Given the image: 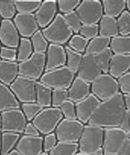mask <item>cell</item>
I'll return each instance as SVG.
<instances>
[{"label":"cell","mask_w":130,"mask_h":155,"mask_svg":"<svg viewBox=\"0 0 130 155\" xmlns=\"http://www.w3.org/2000/svg\"><path fill=\"white\" fill-rule=\"evenodd\" d=\"M125 110L122 94L119 93L108 100L100 102L88 124L103 129L119 127Z\"/></svg>","instance_id":"6da1fadb"},{"label":"cell","mask_w":130,"mask_h":155,"mask_svg":"<svg viewBox=\"0 0 130 155\" xmlns=\"http://www.w3.org/2000/svg\"><path fill=\"white\" fill-rule=\"evenodd\" d=\"M42 33L47 42L60 46L67 43L73 35L60 13L57 14L51 23L42 30Z\"/></svg>","instance_id":"7a4b0ae2"},{"label":"cell","mask_w":130,"mask_h":155,"mask_svg":"<svg viewBox=\"0 0 130 155\" xmlns=\"http://www.w3.org/2000/svg\"><path fill=\"white\" fill-rule=\"evenodd\" d=\"M103 128L85 124L77 142L78 152L93 155L96 150L102 147Z\"/></svg>","instance_id":"3957f363"},{"label":"cell","mask_w":130,"mask_h":155,"mask_svg":"<svg viewBox=\"0 0 130 155\" xmlns=\"http://www.w3.org/2000/svg\"><path fill=\"white\" fill-rule=\"evenodd\" d=\"M130 141V134L119 127L103 129L102 149L104 155H119Z\"/></svg>","instance_id":"277c9868"},{"label":"cell","mask_w":130,"mask_h":155,"mask_svg":"<svg viewBox=\"0 0 130 155\" xmlns=\"http://www.w3.org/2000/svg\"><path fill=\"white\" fill-rule=\"evenodd\" d=\"M63 119V115L59 108L50 107L43 108L31 123L41 135L45 136L54 132Z\"/></svg>","instance_id":"5b68a950"},{"label":"cell","mask_w":130,"mask_h":155,"mask_svg":"<svg viewBox=\"0 0 130 155\" xmlns=\"http://www.w3.org/2000/svg\"><path fill=\"white\" fill-rule=\"evenodd\" d=\"M74 78V73L69 70L65 65L44 72L39 81L51 89H68Z\"/></svg>","instance_id":"8992f818"},{"label":"cell","mask_w":130,"mask_h":155,"mask_svg":"<svg viewBox=\"0 0 130 155\" xmlns=\"http://www.w3.org/2000/svg\"><path fill=\"white\" fill-rule=\"evenodd\" d=\"M120 93L118 82L109 74H102L90 84V93L102 102Z\"/></svg>","instance_id":"52a82bcc"},{"label":"cell","mask_w":130,"mask_h":155,"mask_svg":"<svg viewBox=\"0 0 130 155\" xmlns=\"http://www.w3.org/2000/svg\"><path fill=\"white\" fill-rule=\"evenodd\" d=\"M45 54L33 52L27 60L18 63V76L37 81L45 72Z\"/></svg>","instance_id":"ba28073f"},{"label":"cell","mask_w":130,"mask_h":155,"mask_svg":"<svg viewBox=\"0 0 130 155\" xmlns=\"http://www.w3.org/2000/svg\"><path fill=\"white\" fill-rule=\"evenodd\" d=\"M85 124L77 119H63L54 131L59 142L77 143Z\"/></svg>","instance_id":"9c48e42d"},{"label":"cell","mask_w":130,"mask_h":155,"mask_svg":"<svg viewBox=\"0 0 130 155\" xmlns=\"http://www.w3.org/2000/svg\"><path fill=\"white\" fill-rule=\"evenodd\" d=\"M75 12L82 25L98 24L103 15L102 2L99 0L81 1Z\"/></svg>","instance_id":"30bf717a"},{"label":"cell","mask_w":130,"mask_h":155,"mask_svg":"<svg viewBox=\"0 0 130 155\" xmlns=\"http://www.w3.org/2000/svg\"><path fill=\"white\" fill-rule=\"evenodd\" d=\"M36 83L35 80L18 76L10 85L9 88L20 104L35 102Z\"/></svg>","instance_id":"8fae6325"},{"label":"cell","mask_w":130,"mask_h":155,"mask_svg":"<svg viewBox=\"0 0 130 155\" xmlns=\"http://www.w3.org/2000/svg\"><path fill=\"white\" fill-rule=\"evenodd\" d=\"M2 132H11L23 134L26 124L28 123L20 108L12 109L1 113Z\"/></svg>","instance_id":"7c38bea8"},{"label":"cell","mask_w":130,"mask_h":155,"mask_svg":"<svg viewBox=\"0 0 130 155\" xmlns=\"http://www.w3.org/2000/svg\"><path fill=\"white\" fill-rule=\"evenodd\" d=\"M77 74V77L90 84L102 74L95 55L87 54L83 55Z\"/></svg>","instance_id":"4fadbf2b"},{"label":"cell","mask_w":130,"mask_h":155,"mask_svg":"<svg viewBox=\"0 0 130 155\" xmlns=\"http://www.w3.org/2000/svg\"><path fill=\"white\" fill-rule=\"evenodd\" d=\"M12 21L21 38H31L39 30L34 14L17 13Z\"/></svg>","instance_id":"5bb4252c"},{"label":"cell","mask_w":130,"mask_h":155,"mask_svg":"<svg viewBox=\"0 0 130 155\" xmlns=\"http://www.w3.org/2000/svg\"><path fill=\"white\" fill-rule=\"evenodd\" d=\"M99 103L100 101L91 93L83 100L76 103L77 120L85 125L87 124Z\"/></svg>","instance_id":"9a60e30c"},{"label":"cell","mask_w":130,"mask_h":155,"mask_svg":"<svg viewBox=\"0 0 130 155\" xmlns=\"http://www.w3.org/2000/svg\"><path fill=\"white\" fill-rule=\"evenodd\" d=\"M45 55V72L66 65L67 55L63 46L50 44Z\"/></svg>","instance_id":"2e32d148"},{"label":"cell","mask_w":130,"mask_h":155,"mask_svg":"<svg viewBox=\"0 0 130 155\" xmlns=\"http://www.w3.org/2000/svg\"><path fill=\"white\" fill-rule=\"evenodd\" d=\"M57 2L56 0L42 1L34 14L38 27L44 29L50 25L57 15Z\"/></svg>","instance_id":"e0dca14e"},{"label":"cell","mask_w":130,"mask_h":155,"mask_svg":"<svg viewBox=\"0 0 130 155\" xmlns=\"http://www.w3.org/2000/svg\"><path fill=\"white\" fill-rule=\"evenodd\" d=\"M20 36L13 21L11 20H2L0 24V43L7 48H18Z\"/></svg>","instance_id":"ac0fdd59"},{"label":"cell","mask_w":130,"mask_h":155,"mask_svg":"<svg viewBox=\"0 0 130 155\" xmlns=\"http://www.w3.org/2000/svg\"><path fill=\"white\" fill-rule=\"evenodd\" d=\"M42 136L22 135L17 143L15 150L21 155H40L43 153Z\"/></svg>","instance_id":"d6986e66"},{"label":"cell","mask_w":130,"mask_h":155,"mask_svg":"<svg viewBox=\"0 0 130 155\" xmlns=\"http://www.w3.org/2000/svg\"><path fill=\"white\" fill-rule=\"evenodd\" d=\"M90 94V84L76 77L68 89V100L76 103L83 100Z\"/></svg>","instance_id":"ffe728a7"},{"label":"cell","mask_w":130,"mask_h":155,"mask_svg":"<svg viewBox=\"0 0 130 155\" xmlns=\"http://www.w3.org/2000/svg\"><path fill=\"white\" fill-rule=\"evenodd\" d=\"M130 55H113L109 64L108 74L115 79L129 71Z\"/></svg>","instance_id":"44dd1931"},{"label":"cell","mask_w":130,"mask_h":155,"mask_svg":"<svg viewBox=\"0 0 130 155\" xmlns=\"http://www.w3.org/2000/svg\"><path fill=\"white\" fill-rule=\"evenodd\" d=\"M18 76V63L1 60L0 61V83L9 87Z\"/></svg>","instance_id":"7402d4cb"},{"label":"cell","mask_w":130,"mask_h":155,"mask_svg":"<svg viewBox=\"0 0 130 155\" xmlns=\"http://www.w3.org/2000/svg\"><path fill=\"white\" fill-rule=\"evenodd\" d=\"M20 108V104L9 87L0 83V114L7 110Z\"/></svg>","instance_id":"603a6c76"},{"label":"cell","mask_w":130,"mask_h":155,"mask_svg":"<svg viewBox=\"0 0 130 155\" xmlns=\"http://www.w3.org/2000/svg\"><path fill=\"white\" fill-rule=\"evenodd\" d=\"M98 25L99 35L110 38L119 35L116 18L103 15Z\"/></svg>","instance_id":"cb8c5ba5"},{"label":"cell","mask_w":130,"mask_h":155,"mask_svg":"<svg viewBox=\"0 0 130 155\" xmlns=\"http://www.w3.org/2000/svg\"><path fill=\"white\" fill-rule=\"evenodd\" d=\"M109 48L113 55H130V37L119 35L111 38Z\"/></svg>","instance_id":"d4e9b609"},{"label":"cell","mask_w":130,"mask_h":155,"mask_svg":"<svg viewBox=\"0 0 130 155\" xmlns=\"http://www.w3.org/2000/svg\"><path fill=\"white\" fill-rule=\"evenodd\" d=\"M102 5L103 15L115 18L125 10V0H103Z\"/></svg>","instance_id":"484cf974"},{"label":"cell","mask_w":130,"mask_h":155,"mask_svg":"<svg viewBox=\"0 0 130 155\" xmlns=\"http://www.w3.org/2000/svg\"><path fill=\"white\" fill-rule=\"evenodd\" d=\"M36 103L42 108L51 107L52 89L47 86L37 81L35 86Z\"/></svg>","instance_id":"4316f807"},{"label":"cell","mask_w":130,"mask_h":155,"mask_svg":"<svg viewBox=\"0 0 130 155\" xmlns=\"http://www.w3.org/2000/svg\"><path fill=\"white\" fill-rule=\"evenodd\" d=\"M111 38L98 35L89 41L85 54L96 55L109 47Z\"/></svg>","instance_id":"83f0119b"},{"label":"cell","mask_w":130,"mask_h":155,"mask_svg":"<svg viewBox=\"0 0 130 155\" xmlns=\"http://www.w3.org/2000/svg\"><path fill=\"white\" fill-rule=\"evenodd\" d=\"M21 135L11 132H2L0 155H7L15 150Z\"/></svg>","instance_id":"f1b7e54d"},{"label":"cell","mask_w":130,"mask_h":155,"mask_svg":"<svg viewBox=\"0 0 130 155\" xmlns=\"http://www.w3.org/2000/svg\"><path fill=\"white\" fill-rule=\"evenodd\" d=\"M16 12L19 14H33L41 5V0H14Z\"/></svg>","instance_id":"f546056e"},{"label":"cell","mask_w":130,"mask_h":155,"mask_svg":"<svg viewBox=\"0 0 130 155\" xmlns=\"http://www.w3.org/2000/svg\"><path fill=\"white\" fill-rule=\"evenodd\" d=\"M16 62L18 63L25 61L31 57L34 51L29 38H20L19 45L16 48Z\"/></svg>","instance_id":"4dcf8cb0"},{"label":"cell","mask_w":130,"mask_h":155,"mask_svg":"<svg viewBox=\"0 0 130 155\" xmlns=\"http://www.w3.org/2000/svg\"><path fill=\"white\" fill-rule=\"evenodd\" d=\"M64 49L67 55L66 66L70 71L76 74L83 58V54L73 51L67 46L64 47Z\"/></svg>","instance_id":"1f68e13d"},{"label":"cell","mask_w":130,"mask_h":155,"mask_svg":"<svg viewBox=\"0 0 130 155\" xmlns=\"http://www.w3.org/2000/svg\"><path fill=\"white\" fill-rule=\"evenodd\" d=\"M30 41L34 52L39 54H45L46 52L49 43L42 34L41 30H38L31 37Z\"/></svg>","instance_id":"d6a6232c"},{"label":"cell","mask_w":130,"mask_h":155,"mask_svg":"<svg viewBox=\"0 0 130 155\" xmlns=\"http://www.w3.org/2000/svg\"><path fill=\"white\" fill-rule=\"evenodd\" d=\"M78 152L77 143L59 142L48 153L49 155H75Z\"/></svg>","instance_id":"836d02e7"},{"label":"cell","mask_w":130,"mask_h":155,"mask_svg":"<svg viewBox=\"0 0 130 155\" xmlns=\"http://www.w3.org/2000/svg\"><path fill=\"white\" fill-rule=\"evenodd\" d=\"M16 12L14 0H0V16L3 20H11Z\"/></svg>","instance_id":"e575fe53"},{"label":"cell","mask_w":130,"mask_h":155,"mask_svg":"<svg viewBox=\"0 0 130 155\" xmlns=\"http://www.w3.org/2000/svg\"><path fill=\"white\" fill-rule=\"evenodd\" d=\"M68 46L69 48L80 54H85L86 46L88 45L89 41L79 34H75L72 36L68 41Z\"/></svg>","instance_id":"d590c367"},{"label":"cell","mask_w":130,"mask_h":155,"mask_svg":"<svg viewBox=\"0 0 130 155\" xmlns=\"http://www.w3.org/2000/svg\"><path fill=\"white\" fill-rule=\"evenodd\" d=\"M42 109V107L36 102L20 104V110L28 122H31Z\"/></svg>","instance_id":"8d00e7d4"},{"label":"cell","mask_w":130,"mask_h":155,"mask_svg":"<svg viewBox=\"0 0 130 155\" xmlns=\"http://www.w3.org/2000/svg\"><path fill=\"white\" fill-rule=\"evenodd\" d=\"M119 35L129 36L130 34V13L125 10L116 19Z\"/></svg>","instance_id":"74e56055"},{"label":"cell","mask_w":130,"mask_h":155,"mask_svg":"<svg viewBox=\"0 0 130 155\" xmlns=\"http://www.w3.org/2000/svg\"><path fill=\"white\" fill-rule=\"evenodd\" d=\"M112 55L113 54L109 48L95 55L98 66L103 74H108L109 64Z\"/></svg>","instance_id":"f35d334b"},{"label":"cell","mask_w":130,"mask_h":155,"mask_svg":"<svg viewBox=\"0 0 130 155\" xmlns=\"http://www.w3.org/2000/svg\"><path fill=\"white\" fill-rule=\"evenodd\" d=\"M67 101H68V89H52L51 107L59 108Z\"/></svg>","instance_id":"ab89813d"},{"label":"cell","mask_w":130,"mask_h":155,"mask_svg":"<svg viewBox=\"0 0 130 155\" xmlns=\"http://www.w3.org/2000/svg\"><path fill=\"white\" fill-rule=\"evenodd\" d=\"M63 16L68 26L72 30L73 33L79 34L82 24L76 12L73 11L70 13L63 15Z\"/></svg>","instance_id":"60d3db41"},{"label":"cell","mask_w":130,"mask_h":155,"mask_svg":"<svg viewBox=\"0 0 130 155\" xmlns=\"http://www.w3.org/2000/svg\"><path fill=\"white\" fill-rule=\"evenodd\" d=\"M57 2V9L63 15L75 11L81 1L80 0H59Z\"/></svg>","instance_id":"b9f144b4"},{"label":"cell","mask_w":130,"mask_h":155,"mask_svg":"<svg viewBox=\"0 0 130 155\" xmlns=\"http://www.w3.org/2000/svg\"><path fill=\"white\" fill-rule=\"evenodd\" d=\"M64 119H77L75 104L70 101H67L59 107Z\"/></svg>","instance_id":"7bdbcfd3"},{"label":"cell","mask_w":130,"mask_h":155,"mask_svg":"<svg viewBox=\"0 0 130 155\" xmlns=\"http://www.w3.org/2000/svg\"><path fill=\"white\" fill-rule=\"evenodd\" d=\"M79 35L84 37L89 41L99 35V29L98 24L82 25L80 30Z\"/></svg>","instance_id":"ee69618b"},{"label":"cell","mask_w":130,"mask_h":155,"mask_svg":"<svg viewBox=\"0 0 130 155\" xmlns=\"http://www.w3.org/2000/svg\"><path fill=\"white\" fill-rule=\"evenodd\" d=\"M58 141L54 132L45 135L42 140L43 152L48 153L55 147Z\"/></svg>","instance_id":"f6af8a7d"},{"label":"cell","mask_w":130,"mask_h":155,"mask_svg":"<svg viewBox=\"0 0 130 155\" xmlns=\"http://www.w3.org/2000/svg\"><path fill=\"white\" fill-rule=\"evenodd\" d=\"M120 93L122 94L130 93V72L129 71L116 80Z\"/></svg>","instance_id":"bcb514c9"},{"label":"cell","mask_w":130,"mask_h":155,"mask_svg":"<svg viewBox=\"0 0 130 155\" xmlns=\"http://www.w3.org/2000/svg\"><path fill=\"white\" fill-rule=\"evenodd\" d=\"M16 49L2 46L0 48V59L3 61L16 62Z\"/></svg>","instance_id":"7dc6e473"},{"label":"cell","mask_w":130,"mask_h":155,"mask_svg":"<svg viewBox=\"0 0 130 155\" xmlns=\"http://www.w3.org/2000/svg\"><path fill=\"white\" fill-rule=\"evenodd\" d=\"M129 119H130V110H125L122 115V117L120 120L119 128L124 131L125 132L130 134V124H129Z\"/></svg>","instance_id":"c3c4849f"},{"label":"cell","mask_w":130,"mask_h":155,"mask_svg":"<svg viewBox=\"0 0 130 155\" xmlns=\"http://www.w3.org/2000/svg\"><path fill=\"white\" fill-rule=\"evenodd\" d=\"M23 135L29 136H41L36 127L31 122H28L26 124L23 132Z\"/></svg>","instance_id":"681fc988"},{"label":"cell","mask_w":130,"mask_h":155,"mask_svg":"<svg viewBox=\"0 0 130 155\" xmlns=\"http://www.w3.org/2000/svg\"><path fill=\"white\" fill-rule=\"evenodd\" d=\"M124 104L126 110H129L130 107V94H122Z\"/></svg>","instance_id":"f907efd6"},{"label":"cell","mask_w":130,"mask_h":155,"mask_svg":"<svg viewBox=\"0 0 130 155\" xmlns=\"http://www.w3.org/2000/svg\"><path fill=\"white\" fill-rule=\"evenodd\" d=\"M119 155H130V141L125 145V147L121 150Z\"/></svg>","instance_id":"816d5d0a"},{"label":"cell","mask_w":130,"mask_h":155,"mask_svg":"<svg viewBox=\"0 0 130 155\" xmlns=\"http://www.w3.org/2000/svg\"><path fill=\"white\" fill-rule=\"evenodd\" d=\"M93 155H104V152L102 147L97 149L96 151L93 154Z\"/></svg>","instance_id":"f5cc1de1"},{"label":"cell","mask_w":130,"mask_h":155,"mask_svg":"<svg viewBox=\"0 0 130 155\" xmlns=\"http://www.w3.org/2000/svg\"><path fill=\"white\" fill-rule=\"evenodd\" d=\"M7 155H21V154H20L18 151H16V150L15 149V150H12L10 153H8Z\"/></svg>","instance_id":"db71d44e"},{"label":"cell","mask_w":130,"mask_h":155,"mask_svg":"<svg viewBox=\"0 0 130 155\" xmlns=\"http://www.w3.org/2000/svg\"><path fill=\"white\" fill-rule=\"evenodd\" d=\"M2 120L1 114H0V132H2Z\"/></svg>","instance_id":"11a10c76"},{"label":"cell","mask_w":130,"mask_h":155,"mask_svg":"<svg viewBox=\"0 0 130 155\" xmlns=\"http://www.w3.org/2000/svg\"><path fill=\"white\" fill-rule=\"evenodd\" d=\"M75 155H89V154H85V153H80V152H77Z\"/></svg>","instance_id":"9f6ffc18"},{"label":"cell","mask_w":130,"mask_h":155,"mask_svg":"<svg viewBox=\"0 0 130 155\" xmlns=\"http://www.w3.org/2000/svg\"><path fill=\"white\" fill-rule=\"evenodd\" d=\"M1 140H2V132H0V151H1Z\"/></svg>","instance_id":"6f0895ef"},{"label":"cell","mask_w":130,"mask_h":155,"mask_svg":"<svg viewBox=\"0 0 130 155\" xmlns=\"http://www.w3.org/2000/svg\"><path fill=\"white\" fill-rule=\"evenodd\" d=\"M40 155H49L48 154V153H44V152H43V153H42Z\"/></svg>","instance_id":"680465c9"},{"label":"cell","mask_w":130,"mask_h":155,"mask_svg":"<svg viewBox=\"0 0 130 155\" xmlns=\"http://www.w3.org/2000/svg\"><path fill=\"white\" fill-rule=\"evenodd\" d=\"M1 47H2V45H1V43H0V48H1Z\"/></svg>","instance_id":"91938a15"},{"label":"cell","mask_w":130,"mask_h":155,"mask_svg":"<svg viewBox=\"0 0 130 155\" xmlns=\"http://www.w3.org/2000/svg\"><path fill=\"white\" fill-rule=\"evenodd\" d=\"M1 21H2V20H1V19H0V24H1Z\"/></svg>","instance_id":"94428289"},{"label":"cell","mask_w":130,"mask_h":155,"mask_svg":"<svg viewBox=\"0 0 130 155\" xmlns=\"http://www.w3.org/2000/svg\"><path fill=\"white\" fill-rule=\"evenodd\" d=\"M0 61H1V59H0Z\"/></svg>","instance_id":"6125c7cd"}]
</instances>
